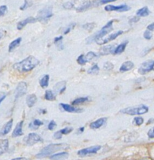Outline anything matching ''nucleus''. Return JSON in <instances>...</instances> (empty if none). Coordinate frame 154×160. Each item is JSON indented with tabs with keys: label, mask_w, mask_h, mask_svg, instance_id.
<instances>
[{
	"label": "nucleus",
	"mask_w": 154,
	"mask_h": 160,
	"mask_svg": "<svg viewBox=\"0 0 154 160\" xmlns=\"http://www.w3.org/2000/svg\"><path fill=\"white\" fill-rule=\"evenodd\" d=\"M143 36H144V38L146 39H151L152 37V31H150V30H146V31L144 32V35H143Z\"/></svg>",
	"instance_id": "obj_40"
},
{
	"label": "nucleus",
	"mask_w": 154,
	"mask_h": 160,
	"mask_svg": "<svg viewBox=\"0 0 154 160\" xmlns=\"http://www.w3.org/2000/svg\"><path fill=\"white\" fill-rule=\"evenodd\" d=\"M147 135L149 138H154V127L151 128L147 133Z\"/></svg>",
	"instance_id": "obj_44"
},
{
	"label": "nucleus",
	"mask_w": 154,
	"mask_h": 160,
	"mask_svg": "<svg viewBox=\"0 0 154 160\" xmlns=\"http://www.w3.org/2000/svg\"><path fill=\"white\" fill-rule=\"evenodd\" d=\"M139 17H133V18H131V20H130V23H133V22H134V23H135V22H137V21H139Z\"/></svg>",
	"instance_id": "obj_48"
},
{
	"label": "nucleus",
	"mask_w": 154,
	"mask_h": 160,
	"mask_svg": "<svg viewBox=\"0 0 154 160\" xmlns=\"http://www.w3.org/2000/svg\"><path fill=\"white\" fill-rule=\"evenodd\" d=\"M56 97H55L54 92L52 90H47L45 93V99L47 101H54Z\"/></svg>",
	"instance_id": "obj_30"
},
{
	"label": "nucleus",
	"mask_w": 154,
	"mask_h": 160,
	"mask_svg": "<svg viewBox=\"0 0 154 160\" xmlns=\"http://www.w3.org/2000/svg\"><path fill=\"white\" fill-rule=\"evenodd\" d=\"M61 107L63 108L64 111L70 113H81L83 112V110L80 108H77V107H75L73 106L69 105L68 104H60Z\"/></svg>",
	"instance_id": "obj_13"
},
{
	"label": "nucleus",
	"mask_w": 154,
	"mask_h": 160,
	"mask_svg": "<svg viewBox=\"0 0 154 160\" xmlns=\"http://www.w3.org/2000/svg\"><path fill=\"white\" fill-rule=\"evenodd\" d=\"M147 29L148 30H150L151 31H154V22L153 23L150 24L149 25H148L147 26Z\"/></svg>",
	"instance_id": "obj_49"
},
{
	"label": "nucleus",
	"mask_w": 154,
	"mask_h": 160,
	"mask_svg": "<svg viewBox=\"0 0 154 160\" xmlns=\"http://www.w3.org/2000/svg\"><path fill=\"white\" fill-rule=\"evenodd\" d=\"M6 98V94H0V104L3 101V100Z\"/></svg>",
	"instance_id": "obj_50"
},
{
	"label": "nucleus",
	"mask_w": 154,
	"mask_h": 160,
	"mask_svg": "<svg viewBox=\"0 0 154 160\" xmlns=\"http://www.w3.org/2000/svg\"><path fill=\"white\" fill-rule=\"evenodd\" d=\"M13 119H10V120H9L8 122L3 126L2 130H0V135L5 136L10 132V130H11L12 129V126H13Z\"/></svg>",
	"instance_id": "obj_15"
},
{
	"label": "nucleus",
	"mask_w": 154,
	"mask_h": 160,
	"mask_svg": "<svg viewBox=\"0 0 154 160\" xmlns=\"http://www.w3.org/2000/svg\"><path fill=\"white\" fill-rule=\"evenodd\" d=\"M9 148V140L7 139L0 140V155L5 153Z\"/></svg>",
	"instance_id": "obj_21"
},
{
	"label": "nucleus",
	"mask_w": 154,
	"mask_h": 160,
	"mask_svg": "<svg viewBox=\"0 0 154 160\" xmlns=\"http://www.w3.org/2000/svg\"><path fill=\"white\" fill-rule=\"evenodd\" d=\"M113 63H111L110 61H107L104 64V69L106 70V71H110L113 68Z\"/></svg>",
	"instance_id": "obj_37"
},
{
	"label": "nucleus",
	"mask_w": 154,
	"mask_h": 160,
	"mask_svg": "<svg viewBox=\"0 0 154 160\" xmlns=\"http://www.w3.org/2000/svg\"><path fill=\"white\" fill-rule=\"evenodd\" d=\"M91 2L90 0H72L63 4V7L66 10L75 9L77 12H83L91 7Z\"/></svg>",
	"instance_id": "obj_2"
},
{
	"label": "nucleus",
	"mask_w": 154,
	"mask_h": 160,
	"mask_svg": "<svg viewBox=\"0 0 154 160\" xmlns=\"http://www.w3.org/2000/svg\"><path fill=\"white\" fill-rule=\"evenodd\" d=\"M95 27V23H87L86 24V25H83V28H84V29L87 30V31H91V30H93Z\"/></svg>",
	"instance_id": "obj_38"
},
{
	"label": "nucleus",
	"mask_w": 154,
	"mask_h": 160,
	"mask_svg": "<svg viewBox=\"0 0 154 160\" xmlns=\"http://www.w3.org/2000/svg\"><path fill=\"white\" fill-rule=\"evenodd\" d=\"M54 137L55 139H61V137H62V134H61L59 131H58V132L55 133L54 135Z\"/></svg>",
	"instance_id": "obj_47"
},
{
	"label": "nucleus",
	"mask_w": 154,
	"mask_h": 160,
	"mask_svg": "<svg viewBox=\"0 0 154 160\" xmlns=\"http://www.w3.org/2000/svg\"><path fill=\"white\" fill-rule=\"evenodd\" d=\"M49 79H50V76L48 75H45L41 78V79L40 80V84L42 88H46L48 86Z\"/></svg>",
	"instance_id": "obj_26"
},
{
	"label": "nucleus",
	"mask_w": 154,
	"mask_h": 160,
	"mask_svg": "<svg viewBox=\"0 0 154 160\" xmlns=\"http://www.w3.org/2000/svg\"><path fill=\"white\" fill-rule=\"evenodd\" d=\"M101 149V147L100 145L91 146V147L86 148V149H81V150L78 151L77 154H78V155H80V157H84V156H86V155L96 154Z\"/></svg>",
	"instance_id": "obj_10"
},
{
	"label": "nucleus",
	"mask_w": 154,
	"mask_h": 160,
	"mask_svg": "<svg viewBox=\"0 0 154 160\" xmlns=\"http://www.w3.org/2000/svg\"><path fill=\"white\" fill-rule=\"evenodd\" d=\"M115 48H116V46L113 44L103 46L102 48H101L99 53L101 55H108V54H110V53H113Z\"/></svg>",
	"instance_id": "obj_17"
},
{
	"label": "nucleus",
	"mask_w": 154,
	"mask_h": 160,
	"mask_svg": "<svg viewBox=\"0 0 154 160\" xmlns=\"http://www.w3.org/2000/svg\"><path fill=\"white\" fill-rule=\"evenodd\" d=\"M131 7H128L126 4H122L119 6H113V5H107L105 7V10L106 11H117V12H126L129 10Z\"/></svg>",
	"instance_id": "obj_11"
},
{
	"label": "nucleus",
	"mask_w": 154,
	"mask_h": 160,
	"mask_svg": "<svg viewBox=\"0 0 154 160\" xmlns=\"http://www.w3.org/2000/svg\"><path fill=\"white\" fill-rule=\"evenodd\" d=\"M134 65L132 61H125L124 63H123V65L120 66V68H119V71L121 72H125V71H128L134 68Z\"/></svg>",
	"instance_id": "obj_20"
},
{
	"label": "nucleus",
	"mask_w": 154,
	"mask_h": 160,
	"mask_svg": "<svg viewBox=\"0 0 154 160\" xmlns=\"http://www.w3.org/2000/svg\"><path fill=\"white\" fill-rule=\"evenodd\" d=\"M68 146L65 144H49L47 147H45L44 149H42L40 152L36 155V158H43L45 157L50 156V155H53L56 152L58 151L63 150V149H68Z\"/></svg>",
	"instance_id": "obj_3"
},
{
	"label": "nucleus",
	"mask_w": 154,
	"mask_h": 160,
	"mask_svg": "<svg viewBox=\"0 0 154 160\" xmlns=\"http://www.w3.org/2000/svg\"><path fill=\"white\" fill-rule=\"evenodd\" d=\"M149 107L144 104L135 106V107H129L127 108L122 109L120 111L121 113L129 115V116H138V115H143L148 112Z\"/></svg>",
	"instance_id": "obj_5"
},
{
	"label": "nucleus",
	"mask_w": 154,
	"mask_h": 160,
	"mask_svg": "<svg viewBox=\"0 0 154 160\" xmlns=\"http://www.w3.org/2000/svg\"><path fill=\"white\" fill-rule=\"evenodd\" d=\"M77 63H78L79 65H86V63H87V61H86L85 55H83V54L80 55L79 57L77 58Z\"/></svg>",
	"instance_id": "obj_33"
},
{
	"label": "nucleus",
	"mask_w": 154,
	"mask_h": 160,
	"mask_svg": "<svg viewBox=\"0 0 154 160\" xmlns=\"http://www.w3.org/2000/svg\"><path fill=\"white\" fill-rule=\"evenodd\" d=\"M6 35H7V31L3 29H0V40L5 38Z\"/></svg>",
	"instance_id": "obj_45"
},
{
	"label": "nucleus",
	"mask_w": 154,
	"mask_h": 160,
	"mask_svg": "<svg viewBox=\"0 0 154 160\" xmlns=\"http://www.w3.org/2000/svg\"><path fill=\"white\" fill-rule=\"evenodd\" d=\"M68 158V153L66 152H59L57 154H53L50 156V158L51 160H63L66 159Z\"/></svg>",
	"instance_id": "obj_19"
},
{
	"label": "nucleus",
	"mask_w": 154,
	"mask_h": 160,
	"mask_svg": "<svg viewBox=\"0 0 154 160\" xmlns=\"http://www.w3.org/2000/svg\"><path fill=\"white\" fill-rule=\"evenodd\" d=\"M52 10H53L52 7H44V8L39 11L38 14H37V17L35 18H36L37 21L42 22V23H46L53 16Z\"/></svg>",
	"instance_id": "obj_6"
},
{
	"label": "nucleus",
	"mask_w": 154,
	"mask_h": 160,
	"mask_svg": "<svg viewBox=\"0 0 154 160\" xmlns=\"http://www.w3.org/2000/svg\"><path fill=\"white\" fill-rule=\"evenodd\" d=\"M100 71V68L98 67V65H95L94 66L91 67L90 69H88L87 73L88 74H92V75H95V74H98Z\"/></svg>",
	"instance_id": "obj_32"
},
{
	"label": "nucleus",
	"mask_w": 154,
	"mask_h": 160,
	"mask_svg": "<svg viewBox=\"0 0 154 160\" xmlns=\"http://www.w3.org/2000/svg\"><path fill=\"white\" fill-rule=\"evenodd\" d=\"M56 126H57V124L54 120L50 121V123L48 124V129L50 130H54Z\"/></svg>",
	"instance_id": "obj_43"
},
{
	"label": "nucleus",
	"mask_w": 154,
	"mask_h": 160,
	"mask_svg": "<svg viewBox=\"0 0 154 160\" xmlns=\"http://www.w3.org/2000/svg\"><path fill=\"white\" fill-rule=\"evenodd\" d=\"M43 125V122L39 119H35L33 122L29 124V128L32 130H37L40 126Z\"/></svg>",
	"instance_id": "obj_28"
},
{
	"label": "nucleus",
	"mask_w": 154,
	"mask_h": 160,
	"mask_svg": "<svg viewBox=\"0 0 154 160\" xmlns=\"http://www.w3.org/2000/svg\"><path fill=\"white\" fill-rule=\"evenodd\" d=\"M7 7L6 5H2L0 7V17H3L5 16L6 13H7Z\"/></svg>",
	"instance_id": "obj_39"
},
{
	"label": "nucleus",
	"mask_w": 154,
	"mask_h": 160,
	"mask_svg": "<svg viewBox=\"0 0 154 160\" xmlns=\"http://www.w3.org/2000/svg\"><path fill=\"white\" fill-rule=\"evenodd\" d=\"M113 20L108 22V23L106 24V25H105V26L103 27V28H101L99 31H98V32H96L95 35H92V36H91L90 38H88L87 39H86V43L89 44V43H91L92 42L95 41L97 39L102 38V37L105 36L107 34H109L110 31H112L113 30Z\"/></svg>",
	"instance_id": "obj_4"
},
{
	"label": "nucleus",
	"mask_w": 154,
	"mask_h": 160,
	"mask_svg": "<svg viewBox=\"0 0 154 160\" xmlns=\"http://www.w3.org/2000/svg\"><path fill=\"white\" fill-rule=\"evenodd\" d=\"M21 40L22 39L20 37V38H17L15 40H13V41H12L11 43H10V44L9 45V52L13 51L17 46H20Z\"/></svg>",
	"instance_id": "obj_25"
},
{
	"label": "nucleus",
	"mask_w": 154,
	"mask_h": 160,
	"mask_svg": "<svg viewBox=\"0 0 154 160\" xmlns=\"http://www.w3.org/2000/svg\"><path fill=\"white\" fill-rule=\"evenodd\" d=\"M149 13H150V12H149V10L148 9V7H144L138 10L136 14H137V16H138V17H146V16H148V15L149 14Z\"/></svg>",
	"instance_id": "obj_27"
},
{
	"label": "nucleus",
	"mask_w": 154,
	"mask_h": 160,
	"mask_svg": "<svg viewBox=\"0 0 154 160\" xmlns=\"http://www.w3.org/2000/svg\"><path fill=\"white\" fill-rule=\"evenodd\" d=\"M27 89H28V86L25 82H21L18 83L16 90H15V98H18L25 95L27 93Z\"/></svg>",
	"instance_id": "obj_12"
},
{
	"label": "nucleus",
	"mask_w": 154,
	"mask_h": 160,
	"mask_svg": "<svg viewBox=\"0 0 154 160\" xmlns=\"http://www.w3.org/2000/svg\"><path fill=\"white\" fill-rule=\"evenodd\" d=\"M43 141V139L40 137L39 134H35V133H31V134H28L26 137H25L24 139V142L25 143V144L28 146H32L38 142H42Z\"/></svg>",
	"instance_id": "obj_7"
},
{
	"label": "nucleus",
	"mask_w": 154,
	"mask_h": 160,
	"mask_svg": "<svg viewBox=\"0 0 154 160\" xmlns=\"http://www.w3.org/2000/svg\"><path fill=\"white\" fill-rule=\"evenodd\" d=\"M23 121H21L20 122L17 124L16 127H15L14 130L13 131L12 134V137H17L23 135V130H22V126H23Z\"/></svg>",
	"instance_id": "obj_18"
},
{
	"label": "nucleus",
	"mask_w": 154,
	"mask_h": 160,
	"mask_svg": "<svg viewBox=\"0 0 154 160\" xmlns=\"http://www.w3.org/2000/svg\"><path fill=\"white\" fill-rule=\"evenodd\" d=\"M85 57H86V61H87V62H89V61H92L94 58L96 57L97 55L95 53L91 51V52H88V53H86V55H85Z\"/></svg>",
	"instance_id": "obj_34"
},
{
	"label": "nucleus",
	"mask_w": 154,
	"mask_h": 160,
	"mask_svg": "<svg viewBox=\"0 0 154 160\" xmlns=\"http://www.w3.org/2000/svg\"><path fill=\"white\" fill-rule=\"evenodd\" d=\"M37 101V97L35 96V94H29V95L27 96L26 99V103L27 105L29 107H32L35 105V104Z\"/></svg>",
	"instance_id": "obj_23"
},
{
	"label": "nucleus",
	"mask_w": 154,
	"mask_h": 160,
	"mask_svg": "<svg viewBox=\"0 0 154 160\" xmlns=\"http://www.w3.org/2000/svg\"><path fill=\"white\" fill-rule=\"evenodd\" d=\"M35 21H37V20L35 17H27L26 19H25V20L21 21H20L17 23V28L18 30H21L22 28H23L25 26H26L28 24L34 23V22H35Z\"/></svg>",
	"instance_id": "obj_14"
},
{
	"label": "nucleus",
	"mask_w": 154,
	"mask_h": 160,
	"mask_svg": "<svg viewBox=\"0 0 154 160\" xmlns=\"http://www.w3.org/2000/svg\"><path fill=\"white\" fill-rule=\"evenodd\" d=\"M123 33L122 31H116L115 33L111 34V35H109L108 36H104L102 38H99V39H97L95 42H96L98 45H103V44H105L107 43H110V42L113 41V40L116 39L119 35H120L121 34Z\"/></svg>",
	"instance_id": "obj_8"
},
{
	"label": "nucleus",
	"mask_w": 154,
	"mask_h": 160,
	"mask_svg": "<svg viewBox=\"0 0 154 160\" xmlns=\"http://www.w3.org/2000/svg\"><path fill=\"white\" fill-rule=\"evenodd\" d=\"M128 41H125V42H124V43H121V44H119V46H116V48H115L114 52H113V54L118 55V54H120V53H122L124 51L125 49H126V46H127V45H128Z\"/></svg>",
	"instance_id": "obj_22"
},
{
	"label": "nucleus",
	"mask_w": 154,
	"mask_h": 160,
	"mask_svg": "<svg viewBox=\"0 0 154 160\" xmlns=\"http://www.w3.org/2000/svg\"><path fill=\"white\" fill-rule=\"evenodd\" d=\"M62 40H63V36H61V35H60V36L58 37H56V38L54 39V43L57 45V46H58V50H62L64 49Z\"/></svg>",
	"instance_id": "obj_29"
},
{
	"label": "nucleus",
	"mask_w": 154,
	"mask_h": 160,
	"mask_svg": "<svg viewBox=\"0 0 154 160\" xmlns=\"http://www.w3.org/2000/svg\"><path fill=\"white\" fill-rule=\"evenodd\" d=\"M154 68V61L153 60H149L143 62L138 69V72L141 75H146L153 70Z\"/></svg>",
	"instance_id": "obj_9"
},
{
	"label": "nucleus",
	"mask_w": 154,
	"mask_h": 160,
	"mask_svg": "<svg viewBox=\"0 0 154 160\" xmlns=\"http://www.w3.org/2000/svg\"><path fill=\"white\" fill-rule=\"evenodd\" d=\"M12 160H28V159L26 158H24V157H20V158H13V159H12Z\"/></svg>",
	"instance_id": "obj_51"
},
{
	"label": "nucleus",
	"mask_w": 154,
	"mask_h": 160,
	"mask_svg": "<svg viewBox=\"0 0 154 160\" xmlns=\"http://www.w3.org/2000/svg\"><path fill=\"white\" fill-rule=\"evenodd\" d=\"M115 1H116V0H98L97 3L98 5H102V4H107L109 2H115Z\"/></svg>",
	"instance_id": "obj_42"
},
{
	"label": "nucleus",
	"mask_w": 154,
	"mask_h": 160,
	"mask_svg": "<svg viewBox=\"0 0 154 160\" xmlns=\"http://www.w3.org/2000/svg\"><path fill=\"white\" fill-rule=\"evenodd\" d=\"M65 89H66V83L65 81L59 82L54 86V91L58 94V93L62 94L65 90Z\"/></svg>",
	"instance_id": "obj_24"
},
{
	"label": "nucleus",
	"mask_w": 154,
	"mask_h": 160,
	"mask_svg": "<svg viewBox=\"0 0 154 160\" xmlns=\"http://www.w3.org/2000/svg\"><path fill=\"white\" fill-rule=\"evenodd\" d=\"M73 130V128L72 127H65V128H64V129L61 130H59V132L61 133L62 135L63 134H70V133L72 132V131Z\"/></svg>",
	"instance_id": "obj_36"
},
{
	"label": "nucleus",
	"mask_w": 154,
	"mask_h": 160,
	"mask_svg": "<svg viewBox=\"0 0 154 160\" xmlns=\"http://www.w3.org/2000/svg\"><path fill=\"white\" fill-rule=\"evenodd\" d=\"M143 122H144V119H143V118L140 117V116L135 117L134 119V120H133V123L137 126H141Z\"/></svg>",
	"instance_id": "obj_35"
},
{
	"label": "nucleus",
	"mask_w": 154,
	"mask_h": 160,
	"mask_svg": "<svg viewBox=\"0 0 154 160\" xmlns=\"http://www.w3.org/2000/svg\"><path fill=\"white\" fill-rule=\"evenodd\" d=\"M142 160H152V159H150V158H143V159Z\"/></svg>",
	"instance_id": "obj_53"
},
{
	"label": "nucleus",
	"mask_w": 154,
	"mask_h": 160,
	"mask_svg": "<svg viewBox=\"0 0 154 160\" xmlns=\"http://www.w3.org/2000/svg\"><path fill=\"white\" fill-rule=\"evenodd\" d=\"M40 64V61L33 56H29L23 61L18 63H16L13 65V69L17 70L20 73L28 72L32 71Z\"/></svg>",
	"instance_id": "obj_1"
},
{
	"label": "nucleus",
	"mask_w": 154,
	"mask_h": 160,
	"mask_svg": "<svg viewBox=\"0 0 154 160\" xmlns=\"http://www.w3.org/2000/svg\"><path fill=\"white\" fill-rule=\"evenodd\" d=\"M89 101V98H80L76 99L75 101H72L73 105H79V104H83V103L86 102V101Z\"/></svg>",
	"instance_id": "obj_31"
},
{
	"label": "nucleus",
	"mask_w": 154,
	"mask_h": 160,
	"mask_svg": "<svg viewBox=\"0 0 154 160\" xmlns=\"http://www.w3.org/2000/svg\"><path fill=\"white\" fill-rule=\"evenodd\" d=\"M106 121H107V118H101V119H98V120L95 121V122H91L90 124V128L93 130H96L102 126L104 124H105Z\"/></svg>",
	"instance_id": "obj_16"
},
{
	"label": "nucleus",
	"mask_w": 154,
	"mask_h": 160,
	"mask_svg": "<svg viewBox=\"0 0 154 160\" xmlns=\"http://www.w3.org/2000/svg\"><path fill=\"white\" fill-rule=\"evenodd\" d=\"M30 6H31V3H30L29 0H25V2H24L23 5L20 7V10H25V9H27L28 7H30Z\"/></svg>",
	"instance_id": "obj_41"
},
{
	"label": "nucleus",
	"mask_w": 154,
	"mask_h": 160,
	"mask_svg": "<svg viewBox=\"0 0 154 160\" xmlns=\"http://www.w3.org/2000/svg\"><path fill=\"white\" fill-rule=\"evenodd\" d=\"M83 130H84V128H83V127H81V128L80 129V132H83Z\"/></svg>",
	"instance_id": "obj_52"
},
{
	"label": "nucleus",
	"mask_w": 154,
	"mask_h": 160,
	"mask_svg": "<svg viewBox=\"0 0 154 160\" xmlns=\"http://www.w3.org/2000/svg\"><path fill=\"white\" fill-rule=\"evenodd\" d=\"M74 26H75V24H74V23L72 24V25H70L69 26H68V28H67L66 29H65V31H64V33H65V34H68V32H69V31H71V30L73 28H74Z\"/></svg>",
	"instance_id": "obj_46"
}]
</instances>
